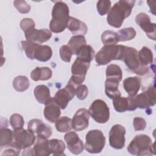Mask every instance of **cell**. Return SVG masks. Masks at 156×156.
I'll return each mask as SVG.
<instances>
[{"mask_svg": "<svg viewBox=\"0 0 156 156\" xmlns=\"http://www.w3.org/2000/svg\"><path fill=\"white\" fill-rule=\"evenodd\" d=\"M135 3V1L133 0H120L116 2L108 13V24L112 27L119 28L124 20L130 15Z\"/></svg>", "mask_w": 156, "mask_h": 156, "instance_id": "obj_1", "label": "cell"}, {"mask_svg": "<svg viewBox=\"0 0 156 156\" xmlns=\"http://www.w3.org/2000/svg\"><path fill=\"white\" fill-rule=\"evenodd\" d=\"M69 11L66 3L61 1L54 5L52 10V20L49 23V29L54 33L63 32L68 26L69 20Z\"/></svg>", "mask_w": 156, "mask_h": 156, "instance_id": "obj_2", "label": "cell"}, {"mask_svg": "<svg viewBox=\"0 0 156 156\" xmlns=\"http://www.w3.org/2000/svg\"><path fill=\"white\" fill-rule=\"evenodd\" d=\"M128 152L135 155H152L155 154L154 144L146 135H136L127 147Z\"/></svg>", "mask_w": 156, "mask_h": 156, "instance_id": "obj_3", "label": "cell"}, {"mask_svg": "<svg viewBox=\"0 0 156 156\" xmlns=\"http://www.w3.org/2000/svg\"><path fill=\"white\" fill-rule=\"evenodd\" d=\"M122 60L133 73L140 76H143L149 71V66H142L139 61L138 52L133 47L123 46V55Z\"/></svg>", "mask_w": 156, "mask_h": 156, "instance_id": "obj_4", "label": "cell"}, {"mask_svg": "<svg viewBox=\"0 0 156 156\" xmlns=\"http://www.w3.org/2000/svg\"><path fill=\"white\" fill-rule=\"evenodd\" d=\"M123 45H104L95 55V61L98 65H105L112 60H122Z\"/></svg>", "mask_w": 156, "mask_h": 156, "instance_id": "obj_5", "label": "cell"}, {"mask_svg": "<svg viewBox=\"0 0 156 156\" xmlns=\"http://www.w3.org/2000/svg\"><path fill=\"white\" fill-rule=\"evenodd\" d=\"M85 149L91 154L100 153L104 147L105 137L100 130H90L86 135Z\"/></svg>", "mask_w": 156, "mask_h": 156, "instance_id": "obj_6", "label": "cell"}, {"mask_svg": "<svg viewBox=\"0 0 156 156\" xmlns=\"http://www.w3.org/2000/svg\"><path fill=\"white\" fill-rule=\"evenodd\" d=\"M89 113L98 123H106L110 118V110L107 104L101 99L93 102L89 108Z\"/></svg>", "mask_w": 156, "mask_h": 156, "instance_id": "obj_7", "label": "cell"}, {"mask_svg": "<svg viewBox=\"0 0 156 156\" xmlns=\"http://www.w3.org/2000/svg\"><path fill=\"white\" fill-rule=\"evenodd\" d=\"M13 142L20 149L30 147L36 141V136L29 130L23 129L13 132Z\"/></svg>", "mask_w": 156, "mask_h": 156, "instance_id": "obj_8", "label": "cell"}, {"mask_svg": "<svg viewBox=\"0 0 156 156\" xmlns=\"http://www.w3.org/2000/svg\"><path fill=\"white\" fill-rule=\"evenodd\" d=\"M136 108L141 109L149 108L155 104V89L150 86L148 89L143 93L133 97Z\"/></svg>", "mask_w": 156, "mask_h": 156, "instance_id": "obj_9", "label": "cell"}, {"mask_svg": "<svg viewBox=\"0 0 156 156\" xmlns=\"http://www.w3.org/2000/svg\"><path fill=\"white\" fill-rule=\"evenodd\" d=\"M27 129L34 133L36 138L41 139L49 138L52 133L51 126L39 119H31L27 124Z\"/></svg>", "mask_w": 156, "mask_h": 156, "instance_id": "obj_10", "label": "cell"}, {"mask_svg": "<svg viewBox=\"0 0 156 156\" xmlns=\"http://www.w3.org/2000/svg\"><path fill=\"white\" fill-rule=\"evenodd\" d=\"M126 129L120 124L113 126L109 132V144L116 149H121L125 146Z\"/></svg>", "mask_w": 156, "mask_h": 156, "instance_id": "obj_11", "label": "cell"}, {"mask_svg": "<svg viewBox=\"0 0 156 156\" xmlns=\"http://www.w3.org/2000/svg\"><path fill=\"white\" fill-rule=\"evenodd\" d=\"M136 23L146 34L147 36L153 40H155V24L151 23L150 17L145 13H140L135 17Z\"/></svg>", "mask_w": 156, "mask_h": 156, "instance_id": "obj_12", "label": "cell"}, {"mask_svg": "<svg viewBox=\"0 0 156 156\" xmlns=\"http://www.w3.org/2000/svg\"><path fill=\"white\" fill-rule=\"evenodd\" d=\"M75 89V87L68 83L65 88L57 91L54 98L62 109H65L69 102L74 98Z\"/></svg>", "mask_w": 156, "mask_h": 156, "instance_id": "obj_13", "label": "cell"}, {"mask_svg": "<svg viewBox=\"0 0 156 156\" xmlns=\"http://www.w3.org/2000/svg\"><path fill=\"white\" fill-rule=\"evenodd\" d=\"M90 113L86 108H80L76 111L72 119V128L76 131L86 129L89 125Z\"/></svg>", "mask_w": 156, "mask_h": 156, "instance_id": "obj_14", "label": "cell"}, {"mask_svg": "<svg viewBox=\"0 0 156 156\" xmlns=\"http://www.w3.org/2000/svg\"><path fill=\"white\" fill-rule=\"evenodd\" d=\"M26 40L41 44L49 40L51 36V32L47 29H37L33 28L26 32H24Z\"/></svg>", "mask_w": 156, "mask_h": 156, "instance_id": "obj_15", "label": "cell"}, {"mask_svg": "<svg viewBox=\"0 0 156 156\" xmlns=\"http://www.w3.org/2000/svg\"><path fill=\"white\" fill-rule=\"evenodd\" d=\"M64 140L67 144L68 150L72 154L77 155L83 151V143L76 132H69L66 133L64 136Z\"/></svg>", "mask_w": 156, "mask_h": 156, "instance_id": "obj_16", "label": "cell"}, {"mask_svg": "<svg viewBox=\"0 0 156 156\" xmlns=\"http://www.w3.org/2000/svg\"><path fill=\"white\" fill-rule=\"evenodd\" d=\"M44 105L43 113L45 118L51 122H55L61 114L60 106L54 98H51Z\"/></svg>", "mask_w": 156, "mask_h": 156, "instance_id": "obj_17", "label": "cell"}, {"mask_svg": "<svg viewBox=\"0 0 156 156\" xmlns=\"http://www.w3.org/2000/svg\"><path fill=\"white\" fill-rule=\"evenodd\" d=\"M113 104L115 110L119 113L127 110L133 111L136 108L133 97H118L113 99Z\"/></svg>", "mask_w": 156, "mask_h": 156, "instance_id": "obj_18", "label": "cell"}, {"mask_svg": "<svg viewBox=\"0 0 156 156\" xmlns=\"http://www.w3.org/2000/svg\"><path fill=\"white\" fill-rule=\"evenodd\" d=\"M30 155L48 156L51 154L49 148V140L36 138L34 146L32 148L29 147Z\"/></svg>", "mask_w": 156, "mask_h": 156, "instance_id": "obj_19", "label": "cell"}, {"mask_svg": "<svg viewBox=\"0 0 156 156\" xmlns=\"http://www.w3.org/2000/svg\"><path fill=\"white\" fill-rule=\"evenodd\" d=\"M140 87L141 79L138 77H129L123 80V87L130 97L136 96Z\"/></svg>", "mask_w": 156, "mask_h": 156, "instance_id": "obj_20", "label": "cell"}, {"mask_svg": "<svg viewBox=\"0 0 156 156\" xmlns=\"http://www.w3.org/2000/svg\"><path fill=\"white\" fill-rule=\"evenodd\" d=\"M67 28L75 35H84L87 34L88 27L83 21L70 16Z\"/></svg>", "mask_w": 156, "mask_h": 156, "instance_id": "obj_21", "label": "cell"}, {"mask_svg": "<svg viewBox=\"0 0 156 156\" xmlns=\"http://www.w3.org/2000/svg\"><path fill=\"white\" fill-rule=\"evenodd\" d=\"M120 81L116 79L107 78L105 82V94L112 99L121 96V92L118 90Z\"/></svg>", "mask_w": 156, "mask_h": 156, "instance_id": "obj_22", "label": "cell"}, {"mask_svg": "<svg viewBox=\"0 0 156 156\" xmlns=\"http://www.w3.org/2000/svg\"><path fill=\"white\" fill-rule=\"evenodd\" d=\"M52 75L51 69L48 67H37L32 71L30 77L34 81L46 80L49 79Z\"/></svg>", "mask_w": 156, "mask_h": 156, "instance_id": "obj_23", "label": "cell"}, {"mask_svg": "<svg viewBox=\"0 0 156 156\" xmlns=\"http://www.w3.org/2000/svg\"><path fill=\"white\" fill-rule=\"evenodd\" d=\"M34 94L37 101L43 104H44L51 98L49 88L44 85H37L34 90Z\"/></svg>", "mask_w": 156, "mask_h": 156, "instance_id": "obj_24", "label": "cell"}, {"mask_svg": "<svg viewBox=\"0 0 156 156\" xmlns=\"http://www.w3.org/2000/svg\"><path fill=\"white\" fill-rule=\"evenodd\" d=\"M52 55V51L50 46L39 44L35 50L34 59L40 62H46L51 58Z\"/></svg>", "mask_w": 156, "mask_h": 156, "instance_id": "obj_25", "label": "cell"}, {"mask_svg": "<svg viewBox=\"0 0 156 156\" xmlns=\"http://www.w3.org/2000/svg\"><path fill=\"white\" fill-rule=\"evenodd\" d=\"M85 44H87V41L83 35H74L70 38L67 46L71 49L73 54L76 55L78 51Z\"/></svg>", "mask_w": 156, "mask_h": 156, "instance_id": "obj_26", "label": "cell"}, {"mask_svg": "<svg viewBox=\"0 0 156 156\" xmlns=\"http://www.w3.org/2000/svg\"><path fill=\"white\" fill-rule=\"evenodd\" d=\"M95 52L93 48L90 46L85 44L82 46L77 53V58L85 62L90 63L93 60L94 57Z\"/></svg>", "mask_w": 156, "mask_h": 156, "instance_id": "obj_27", "label": "cell"}, {"mask_svg": "<svg viewBox=\"0 0 156 156\" xmlns=\"http://www.w3.org/2000/svg\"><path fill=\"white\" fill-rule=\"evenodd\" d=\"M139 61L142 66H148L149 65L152 63L153 53L151 50L146 46H143L142 49L138 52Z\"/></svg>", "mask_w": 156, "mask_h": 156, "instance_id": "obj_28", "label": "cell"}, {"mask_svg": "<svg viewBox=\"0 0 156 156\" xmlns=\"http://www.w3.org/2000/svg\"><path fill=\"white\" fill-rule=\"evenodd\" d=\"M49 148L51 154L54 155H65V144L61 140L52 139L49 140Z\"/></svg>", "mask_w": 156, "mask_h": 156, "instance_id": "obj_29", "label": "cell"}, {"mask_svg": "<svg viewBox=\"0 0 156 156\" xmlns=\"http://www.w3.org/2000/svg\"><path fill=\"white\" fill-rule=\"evenodd\" d=\"M30 82L28 78L24 76H18L13 80V87L18 92H23L28 89Z\"/></svg>", "mask_w": 156, "mask_h": 156, "instance_id": "obj_30", "label": "cell"}, {"mask_svg": "<svg viewBox=\"0 0 156 156\" xmlns=\"http://www.w3.org/2000/svg\"><path fill=\"white\" fill-rule=\"evenodd\" d=\"M55 126L57 131L60 132H67L73 129L72 119L67 116L60 117L55 121Z\"/></svg>", "mask_w": 156, "mask_h": 156, "instance_id": "obj_31", "label": "cell"}, {"mask_svg": "<svg viewBox=\"0 0 156 156\" xmlns=\"http://www.w3.org/2000/svg\"><path fill=\"white\" fill-rule=\"evenodd\" d=\"M13 132L8 129L3 127L0 129V146L1 147H6L13 142Z\"/></svg>", "mask_w": 156, "mask_h": 156, "instance_id": "obj_32", "label": "cell"}, {"mask_svg": "<svg viewBox=\"0 0 156 156\" xmlns=\"http://www.w3.org/2000/svg\"><path fill=\"white\" fill-rule=\"evenodd\" d=\"M101 41L104 45H116L119 42V38L116 32L108 30L102 34Z\"/></svg>", "mask_w": 156, "mask_h": 156, "instance_id": "obj_33", "label": "cell"}, {"mask_svg": "<svg viewBox=\"0 0 156 156\" xmlns=\"http://www.w3.org/2000/svg\"><path fill=\"white\" fill-rule=\"evenodd\" d=\"M106 77L116 79L120 82L122 80V73L120 67L115 64H110L106 68Z\"/></svg>", "mask_w": 156, "mask_h": 156, "instance_id": "obj_34", "label": "cell"}, {"mask_svg": "<svg viewBox=\"0 0 156 156\" xmlns=\"http://www.w3.org/2000/svg\"><path fill=\"white\" fill-rule=\"evenodd\" d=\"M117 34L119 41H125L133 39L136 35V31L133 27H127L119 30Z\"/></svg>", "mask_w": 156, "mask_h": 156, "instance_id": "obj_35", "label": "cell"}, {"mask_svg": "<svg viewBox=\"0 0 156 156\" xmlns=\"http://www.w3.org/2000/svg\"><path fill=\"white\" fill-rule=\"evenodd\" d=\"M21 44L26 56L31 60L34 59V54L39 44L27 40L21 41Z\"/></svg>", "mask_w": 156, "mask_h": 156, "instance_id": "obj_36", "label": "cell"}, {"mask_svg": "<svg viewBox=\"0 0 156 156\" xmlns=\"http://www.w3.org/2000/svg\"><path fill=\"white\" fill-rule=\"evenodd\" d=\"M10 124L14 130L23 129L24 124V119L21 115L14 113L10 118Z\"/></svg>", "mask_w": 156, "mask_h": 156, "instance_id": "obj_37", "label": "cell"}, {"mask_svg": "<svg viewBox=\"0 0 156 156\" xmlns=\"http://www.w3.org/2000/svg\"><path fill=\"white\" fill-rule=\"evenodd\" d=\"M97 10L100 15L103 16L109 12L111 8L110 1L100 0L97 2Z\"/></svg>", "mask_w": 156, "mask_h": 156, "instance_id": "obj_38", "label": "cell"}, {"mask_svg": "<svg viewBox=\"0 0 156 156\" xmlns=\"http://www.w3.org/2000/svg\"><path fill=\"white\" fill-rule=\"evenodd\" d=\"M60 56L61 59L65 62H69L73 55L71 49L67 45L62 46L59 50Z\"/></svg>", "mask_w": 156, "mask_h": 156, "instance_id": "obj_39", "label": "cell"}, {"mask_svg": "<svg viewBox=\"0 0 156 156\" xmlns=\"http://www.w3.org/2000/svg\"><path fill=\"white\" fill-rule=\"evenodd\" d=\"M14 6L17 10L21 13H27L30 10V6L25 1H13Z\"/></svg>", "mask_w": 156, "mask_h": 156, "instance_id": "obj_40", "label": "cell"}, {"mask_svg": "<svg viewBox=\"0 0 156 156\" xmlns=\"http://www.w3.org/2000/svg\"><path fill=\"white\" fill-rule=\"evenodd\" d=\"M21 150V149H20L18 147H17L15 145V144L13 142H12L11 144L5 147V149L2 153L1 155H18L20 154Z\"/></svg>", "mask_w": 156, "mask_h": 156, "instance_id": "obj_41", "label": "cell"}, {"mask_svg": "<svg viewBox=\"0 0 156 156\" xmlns=\"http://www.w3.org/2000/svg\"><path fill=\"white\" fill-rule=\"evenodd\" d=\"M75 94L80 100L85 99L88 94V90L85 85H80L75 89Z\"/></svg>", "mask_w": 156, "mask_h": 156, "instance_id": "obj_42", "label": "cell"}, {"mask_svg": "<svg viewBox=\"0 0 156 156\" xmlns=\"http://www.w3.org/2000/svg\"><path fill=\"white\" fill-rule=\"evenodd\" d=\"M35 22L31 18H24L20 22V27L24 32L35 28Z\"/></svg>", "mask_w": 156, "mask_h": 156, "instance_id": "obj_43", "label": "cell"}, {"mask_svg": "<svg viewBox=\"0 0 156 156\" xmlns=\"http://www.w3.org/2000/svg\"><path fill=\"white\" fill-rule=\"evenodd\" d=\"M133 127L135 131L143 130L146 127V122L143 118L136 117L133 119Z\"/></svg>", "mask_w": 156, "mask_h": 156, "instance_id": "obj_44", "label": "cell"}]
</instances>
